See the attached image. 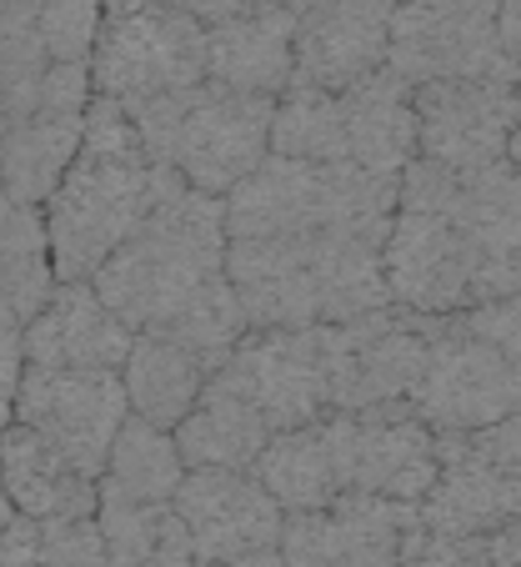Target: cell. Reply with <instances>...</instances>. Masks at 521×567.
<instances>
[{"mask_svg":"<svg viewBox=\"0 0 521 567\" xmlns=\"http://www.w3.org/2000/svg\"><path fill=\"white\" fill-rule=\"evenodd\" d=\"M166 6H176V11L196 16L201 25H216V21H226V16L251 11V6H267V0H166Z\"/></svg>","mask_w":521,"mask_h":567,"instance_id":"obj_38","label":"cell"},{"mask_svg":"<svg viewBox=\"0 0 521 567\" xmlns=\"http://www.w3.org/2000/svg\"><path fill=\"white\" fill-rule=\"evenodd\" d=\"M291 71H296V16L281 0L206 25V81L211 86L281 101Z\"/></svg>","mask_w":521,"mask_h":567,"instance_id":"obj_20","label":"cell"},{"mask_svg":"<svg viewBox=\"0 0 521 567\" xmlns=\"http://www.w3.org/2000/svg\"><path fill=\"white\" fill-rule=\"evenodd\" d=\"M396 206L447 216L467 251L477 307L521 291V172L511 161L481 172H447L416 156L396 182Z\"/></svg>","mask_w":521,"mask_h":567,"instance_id":"obj_5","label":"cell"},{"mask_svg":"<svg viewBox=\"0 0 521 567\" xmlns=\"http://www.w3.org/2000/svg\"><path fill=\"white\" fill-rule=\"evenodd\" d=\"M15 523V513H11V497H6V487H0V533Z\"/></svg>","mask_w":521,"mask_h":567,"instance_id":"obj_43","label":"cell"},{"mask_svg":"<svg viewBox=\"0 0 521 567\" xmlns=\"http://www.w3.org/2000/svg\"><path fill=\"white\" fill-rule=\"evenodd\" d=\"M487 547H491V567H521V517L497 527V533L487 537Z\"/></svg>","mask_w":521,"mask_h":567,"instance_id":"obj_40","label":"cell"},{"mask_svg":"<svg viewBox=\"0 0 521 567\" xmlns=\"http://www.w3.org/2000/svg\"><path fill=\"white\" fill-rule=\"evenodd\" d=\"M0 567H41V543H35V523L15 517L0 533Z\"/></svg>","mask_w":521,"mask_h":567,"instance_id":"obj_37","label":"cell"},{"mask_svg":"<svg viewBox=\"0 0 521 567\" xmlns=\"http://www.w3.org/2000/svg\"><path fill=\"white\" fill-rule=\"evenodd\" d=\"M216 567H286L281 553H256V557H241V563H216Z\"/></svg>","mask_w":521,"mask_h":567,"instance_id":"obj_41","label":"cell"},{"mask_svg":"<svg viewBox=\"0 0 521 567\" xmlns=\"http://www.w3.org/2000/svg\"><path fill=\"white\" fill-rule=\"evenodd\" d=\"M41 543V567H111L106 537L96 517H75V523H45L35 527Z\"/></svg>","mask_w":521,"mask_h":567,"instance_id":"obj_33","label":"cell"},{"mask_svg":"<svg viewBox=\"0 0 521 567\" xmlns=\"http://www.w3.org/2000/svg\"><path fill=\"white\" fill-rule=\"evenodd\" d=\"M416 527V507L341 493L316 513L286 517L277 553L286 567H402Z\"/></svg>","mask_w":521,"mask_h":567,"instance_id":"obj_14","label":"cell"},{"mask_svg":"<svg viewBox=\"0 0 521 567\" xmlns=\"http://www.w3.org/2000/svg\"><path fill=\"white\" fill-rule=\"evenodd\" d=\"M206 382H211V372H206L191 352H181L176 342H166V337H156V332H136L126 367H121L131 417L150 422V427H160V432L181 427L186 412L201 402Z\"/></svg>","mask_w":521,"mask_h":567,"instance_id":"obj_25","label":"cell"},{"mask_svg":"<svg viewBox=\"0 0 521 567\" xmlns=\"http://www.w3.org/2000/svg\"><path fill=\"white\" fill-rule=\"evenodd\" d=\"M181 186L186 182L170 166H156L146 156L126 106L91 96L81 151H75L65 182L55 186V196L41 206L55 281H96V271Z\"/></svg>","mask_w":521,"mask_h":567,"instance_id":"obj_1","label":"cell"},{"mask_svg":"<svg viewBox=\"0 0 521 567\" xmlns=\"http://www.w3.org/2000/svg\"><path fill=\"white\" fill-rule=\"evenodd\" d=\"M402 6H421V11H441V16H481V21H497L501 0H402Z\"/></svg>","mask_w":521,"mask_h":567,"instance_id":"obj_39","label":"cell"},{"mask_svg":"<svg viewBox=\"0 0 521 567\" xmlns=\"http://www.w3.org/2000/svg\"><path fill=\"white\" fill-rule=\"evenodd\" d=\"M426 347H431V317L402 307L321 327L331 412H376L411 402L426 372Z\"/></svg>","mask_w":521,"mask_h":567,"instance_id":"obj_8","label":"cell"},{"mask_svg":"<svg viewBox=\"0 0 521 567\" xmlns=\"http://www.w3.org/2000/svg\"><path fill=\"white\" fill-rule=\"evenodd\" d=\"M81 126L85 116H71V111H31L11 121L0 136V192L41 212L81 151Z\"/></svg>","mask_w":521,"mask_h":567,"instance_id":"obj_24","label":"cell"},{"mask_svg":"<svg viewBox=\"0 0 521 567\" xmlns=\"http://www.w3.org/2000/svg\"><path fill=\"white\" fill-rule=\"evenodd\" d=\"M426 533L491 537L521 517V417L437 437V482L416 507Z\"/></svg>","mask_w":521,"mask_h":567,"instance_id":"obj_7","label":"cell"},{"mask_svg":"<svg viewBox=\"0 0 521 567\" xmlns=\"http://www.w3.org/2000/svg\"><path fill=\"white\" fill-rule=\"evenodd\" d=\"M331 442V462H336V487L341 493L382 497V503L421 507V497L437 482V432L426 427L402 408H376V412H326L321 417Z\"/></svg>","mask_w":521,"mask_h":567,"instance_id":"obj_9","label":"cell"},{"mask_svg":"<svg viewBox=\"0 0 521 567\" xmlns=\"http://www.w3.org/2000/svg\"><path fill=\"white\" fill-rule=\"evenodd\" d=\"M21 377H25V321L0 307V432L15 422Z\"/></svg>","mask_w":521,"mask_h":567,"instance_id":"obj_36","label":"cell"},{"mask_svg":"<svg viewBox=\"0 0 521 567\" xmlns=\"http://www.w3.org/2000/svg\"><path fill=\"white\" fill-rule=\"evenodd\" d=\"M291 16H301V11H311V6H321V0H281Z\"/></svg>","mask_w":521,"mask_h":567,"instance_id":"obj_44","label":"cell"},{"mask_svg":"<svg viewBox=\"0 0 521 567\" xmlns=\"http://www.w3.org/2000/svg\"><path fill=\"white\" fill-rule=\"evenodd\" d=\"M386 291L392 307L416 317H461L477 307L467 251L447 216L396 206L386 226Z\"/></svg>","mask_w":521,"mask_h":567,"instance_id":"obj_17","label":"cell"},{"mask_svg":"<svg viewBox=\"0 0 521 567\" xmlns=\"http://www.w3.org/2000/svg\"><path fill=\"white\" fill-rule=\"evenodd\" d=\"M251 477L267 487L271 503H277L286 517L316 513V507H326L341 497L336 462H331V442H326V427H321V422L296 427V432H277V437L267 442V452L256 457Z\"/></svg>","mask_w":521,"mask_h":567,"instance_id":"obj_26","label":"cell"},{"mask_svg":"<svg viewBox=\"0 0 521 567\" xmlns=\"http://www.w3.org/2000/svg\"><path fill=\"white\" fill-rule=\"evenodd\" d=\"M341 131H346V161L376 182H402L416 161V106L411 86L396 71H376L336 96Z\"/></svg>","mask_w":521,"mask_h":567,"instance_id":"obj_22","label":"cell"},{"mask_svg":"<svg viewBox=\"0 0 521 567\" xmlns=\"http://www.w3.org/2000/svg\"><path fill=\"white\" fill-rule=\"evenodd\" d=\"M176 517L196 547V567L241 563L256 553H277L286 513L271 503V493L251 472H216L196 467L176 487Z\"/></svg>","mask_w":521,"mask_h":567,"instance_id":"obj_15","label":"cell"},{"mask_svg":"<svg viewBox=\"0 0 521 567\" xmlns=\"http://www.w3.org/2000/svg\"><path fill=\"white\" fill-rule=\"evenodd\" d=\"M206 81V25L166 0H106L91 86L116 106L181 96Z\"/></svg>","mask_w":521,"mask_h":567,"instance_id":"obj_6","label":"cell"},{"mask_svg":"<svg viewBox=\"0 0 521 567\" xmlns=\"http://www.w3.org/2000/svg\"><path fill=\"white\" fill-rule=\"evenodd\" d=\"M216 277H226V212L216 196L181 186L91 287L131 332H156Z\"/></svg>","mask_w":521,"mask_h":567,"instance_id":"obj_2","label":"cell"},{"mask_svg":"<svg viewBox=\"0 0 521 567\" xmlns=\"http://www.w3.org/2000/svg\"><path fill=\"white\" fill-rule=\"evenodd\" d=\"M271 111L277 101L201 81L181 96L126 106V116L136 121L140 146L156 166H170L191 192L226 202L271 156Z\"/></svg>","mask_w":521,"mask_h":567,"instance_id":"obj_3","label":"cell"},{"mask_svg":"<svg viewBox=\"0 0 521 567\" xmlns=\"http://www.w3.org/2000/svg\"><path fill=\"white\" fill-rule=\"evenodd\" d=\"M402 567H491L487 537H451V533H426L416 527L406 543Z\"/></svg>","mask_w":521,"mask_h":567,"instance_id":"obj_35","label":"cell"},{"mask_svg":"<svg viewBox=\"0 0 521 567\" xmlns=\"http://www.w3.org/2000/svg\"><path fill=\"white\" fill-rule=\"evenodd\" d=\"M186 477V462L176 452V437L140 417H126L111 442L106 472H101V503H176V487Z\"/></svg>","mask_w":521,"mask_h":567,"instance_id":"obj_27","label":"cell"},{"mask_svg":"<svg viewBox=\"0 0 521 567\" xmlns=\"http://www.w3.org/2000/svg\"><path fill=\"white\" fill-rule=\"evenodd\" d=\"M96 523L111 567H196V547L170 503H101Z\"/></svg>","mask_w":521,"mask_h":567,"instance_id":"obj_29","label":"cell"},{"mask_svg":"<svg viewBox=\"0 0 521 567\" xmlns=\"http://www.w3.org/2000/svg\"><path fill=\"white\" fill-rule=\"evenodd\" d=\"M461 327H467L477 342H487L491 352H501L511 367H521V291L497 301H481V307L461 311Z\"/></svg>","mask_w":521,"mask_h":567,"instance_id":"obj_34","label":"cell"},{"mask_svg":"<svg viewBox=\"0 0 521 567\" xmlns=\"http://www.w3.org/2000/svg\"><path fill=\"white\" fill-rule=\"evenodd\" d=\"M170 437H176V452H181L186 472H196V467L251 472L256 457L267 452V442L277 437V432L267 427V417H261L246 396H236L231 386L211 377L201 402L186 412V422L170 432Z\"/></svg>","mask_w":521,"mask_h":567,"instance_id":"obj_23","label":"cell"},{"mask_svg":"<svg viewBox=\"0 0 521 567\" xmlns=\"http://www.w3.org/2000/svg\"><path fill=\"white\" fill-rule=\"evenodd\" d=\"M396 0H321L296 16V71L291 86L341 96L386 65Z\"/></svg>","mask_w":521,"mask_h":567,"instance_id":"obj_18","label":"cell"},{"mask_svg":"<svg viewBox=\"0 0 521 567\" xmlns=\"http://www.w3.org/2000/svg\"><path fill=\"white\" fill-rule=\"evenodd\" d=\"M226 241L261 236H311L331 226H392L396 182L356 172V166H306V161L267 156L221 202Z\"/></svg>","mask_w":521,"mask_h":567,"instance_id":"obj_4","label":"cell"},{"mask_svg":"<svg viewBox=\"0 0 521 567\" xmlns=\"http://www.w3.org/2000/svg\"><path fill=\"white\" fill-rule=\"evenodd\" d=\"M271 156L306 161V166H352L336 96L311 86H286V96L271 111Z\"/></svg>","mask_w":521,"mask_h":567,"instance_id":"obj_30","label":"cell"},{"mask_svg":"<svg viewBox=\"0 0 521 567\" xmlns=\"http://www.w3.org/2000/svg\"><path fill=\"white\" fill-rule=\"evenodd\" d=\"M106 0H41L35 6V31L51 55V65H91Z\"/></svg>","mask_w":521,"mask_h":567,"instance_id":"obj_32","label":"cell"},{"mask_svg":"<svg viewBox=\"0 0 521 567\" xmlns=\"http://www.w3.org/2000/svg\"><path fill=\"white\" fill-rule=\"evenodd\" d=\"M416 156L447 172H481L507 161L521 91L517 81H431L411 91Z\"/></svg>","mask_w":521,"mask_h":567,"instance_id":"obj_13","label":"cell"},{"mask_svg":"<svg viewBox=\"0 0 521 567\" xmlns=\"http://www.w3.org/2000/svg\"><path fill=\"white\" fill-rule=\"evenodd\" d=\"M131 417L121 372H65V367H25L15 392V422L45 437L65 462L101 482L121 422Z\"/></svg>","mask_w":521,"mask_h":567,"instance_id":"obj_11","label":"cell"},{"mask_svg":"<svg viewBox=\"0 0 521 567\" xmlns=\"http://www.w3.org/2000/svg\"><path fill=\"white\" fill-rule=\"evenodd\" d=\"M236 396H246L271 432L311 427L331 412L326 392V352L321 327H277V332H246L241 347L211 372Z\"/></svg>","mask_w":521,"mask_h":567,"instance_id":"obj_12","label":"cell"},{"mask_svg":"<svg viewBox=\"0 0 521 567\" xmlns=\"http://www.w3.org/2000/svg\"><path fill=\"white\" fill-rule=\"evenodd\" d=\"M0 487L11 497V513L35 527L96 517L101 507L96 482L85 477L75 462H65L45 437L21 427V422L0 432Z\"/></svg>","mask_w":521,"mask_h":567,"instance_id":"obj_21","label":"cell"},{"mask_svg":"<svg viewBox=\"0 0 521 567\" xmlns=\"http://www.w3.org/2000/svg\"><path fill=\"white\" fill-rule=\"evenodd\" d=\"M386 71H396L406 86H431V81H517V65L507 61L497 41V21L481 16H441L421 6L392 11V45H386Z\"/></svg>","mask_w":521,"mask_h":567,"instance_id":"obj_16","label":"cell"},{"mask_svg":"<svg viewBox=\"0 0 521 567\" xmlns=\"http://www.w3.org/2000/svg\"><path fill=\"white\" fill-rule=\"evenodd\" d=\"M131 342H136V332L96 297L91 281H55L45 307L25 321V367L121 372Z\"/></svg>","mask_w":521,"mask_h":567,"instance_id":"obj_19","label":"cell"},{"mask_svg":"<svg viewBox=\"0 0 521 567\" xmlns=\"http://www.w3.org/2000/svg\"><path fill=\"white\" fill-rule=\"evenodd\" d=\"M411 412L437 437L521 417V367L477 342L457 317H431V347H426V372L411 396Z\"/></svg>","mask_w":521,"mask_h":567,"instance_id":"obj_10","label":"cell"},{"mask_svg":"<svg viewBox=\"0 0 521 567\" xmlns=\"http://www.w3.org/2000/svg\"><path fill=\"white\" fill-rule=\"evenodd\" d=\"M246 332H251V327H246V311L226 277H216L201 297L186 301L166 327H156V337H166V342H176L181 352H191L206 372H221V362L241 347Z\"/></svg>","mask_w":521,"mask_h":567,"instance_id":"obj_31","label":"cell"},{"mask_svg":"<svg viewBox=\"0 0 521 567\" xmlns=\"http://www.w3.org/2000/svg\"><path fill=\"white\" fill-rule=\"evenodd\" d=\"M51 291H55V267L41 212L0 192V307L31 321Z\"/></svg>","mask_w":521,"mask_h":567,"instance_id":"obj_28","label":"cell"},{"mask_svg":"<svg viewBox=\"0 0 521 567\" xmlns=\"http://www.w3.org/2000/svg\"><path fill=\"white\" fill-rule=\"evenodd\" d=\"M507 161L521 172V111H517V126H511V141H507Z\"/></svg>","mask_w":521,"mask_h":567,"instance_id":"obj_42","label":"cell"}]
</instances>
